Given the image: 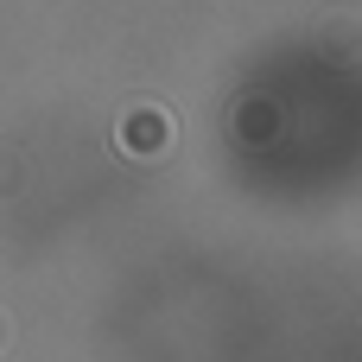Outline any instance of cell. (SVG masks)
Segmentation results:
<instances>
[{"label": "cell", "instance_id": "1", "mask_svg": "<svg viewBox=\"0 0 362 362\" xmlns=\"http://www.w3.org/2000/svg\"><path fill=\"white\" fill-rule=\"evenodd\" d=\"M115 146H121L127 159H159V153L172 146V115H165V108H153V102L127 108V115L115 121Z\"/></svg>", "mask_w": 362, "mask_h": 362}, {"label": "cell", "instance_id": "2", "mask_svg": "<svg viewBox=\"0 0 362 362\" xmlns=\"http://www.w3.org/2000/svg\"><path fill=\"white\" fill-rule=\"evenodd\" d=\"M6 344H13V318L0 312V350H6Z\"/></svg>", "mask_w": 362, "mask_h": 362}]
</instances>
